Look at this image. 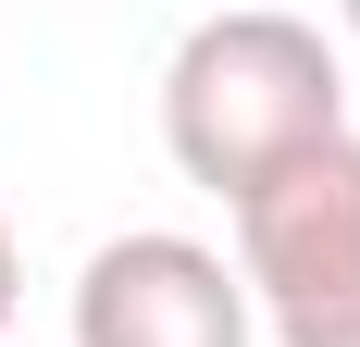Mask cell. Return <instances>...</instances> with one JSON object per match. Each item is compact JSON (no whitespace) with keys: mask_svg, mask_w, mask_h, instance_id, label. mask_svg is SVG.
Returning a JSON list of instances; mask_svg holds the SVG:
<instances>
[{"mask_svg":"<svg viewBox=\"0 0 360 347\" xmlns=\"http://www.w3.org/2000/svg\"><path fill=\"white\" fill-rule=\"evenodd\" d=\"M323 137H348V74H335V37L311 13L224 0V13H199L174 37V63H162V149H174L186 186H212L236 211L261 174H286Z\"/></svg>","mask_w":360,"mask_h":347,"instance_id":"6da1fadb","label":"cell"},{"mask_svg":"<svg viewBox=\"0 0 360 347\" xmlns=\"http://www.w3.org/2000/svg\"><path fill=\"white\" fill-rule=\"evenodd\" d=\"M236 285L274 347H360V137L298 149L236 199Z\"/></svg>","mask_w":360,"mask_h":347,"instance_id":"7a4b0ae2","label":"cell"},{"mask_svg":"<svg viewBox=\"0 0 360 347\" xmlns=\"http://www.w3.org/2000/svg\"><path fill=\"white\" fill-rule=\"evenodd\" d=\"M75 347H261L236 261L199 236H112L75 273Z\"/></svg>","mask_w":360,"mask_h":347,"instance_id":"3957f363","label":"cell"},{"mask_svg":"<svg viewBox=\"0 0 360 347\" xmlns=\"http://www.w3.org/2000/svg\"><path fill=\"white\" fill-rule=\"evenodd\" d=\"M13 298H25V261H13V223H0V322H13Z\"/></svg>","mask_w":360,"mask_h":347,"instance_id":"277c9868","label":"cell"},{"mask_svg":"<svg viewBox=\"0 0 360 347\" xmlns=\"http://www.w3.org/2000/svg\"><path fill=\"white\" fill-rule=\"evenodd\" d=\"M335 25H348V37H360V0H335Z\"/></svg>","mask_w":360,"mask_h":347,"instance_id":"5b68a950","label":"cell"},{"mask_svg":"<svg viewBox=\"0 0 360 347\" xmlns=\"http://www.w3.org/2000/svg\"><path fill=\"white\" fill-rule=\"evenodd\" d=\"M0 347H13V335H0Z\"/></svg>","mask_w":360,"mask_h":347,"instance_id":"8992f818","label":"cell"}]
</instances>
